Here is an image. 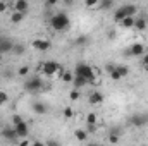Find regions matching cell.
<instances>
[{"instance_id": "1", "label": "cell", "mask_w": 148, "mask_h": 146, "mask_svg": "<svg viewBox=\"0 0 148 146\" xmlns=\"http://www.w3.org/2000/svg\"><path fill=\"white\" fill-rule=\"evenodd\" d=\"M69 24H71V21H69V16L66 14V12H55L52 17H50V26H52V29H55V31H66L67 28H69Z\"/></svg>"}, {"instance_id": "2", "label": "cell", "mask_w": 148, "mask_h": 146, "mask_svg": "<svg viewBox=\"0 0 148 146\" xmlns=\"http://www.w3.org/2000/svg\"><path fill=\"white\" fill-rule=\"evenodd\" d=\"M138 12V5L136 3H124L121 7L115 9L114 12V21L115 23H121L124 17H134V14Z\"/></svg>"}, {"instance_id": "3", "label": "cell", "mask_w": 148, "mask_h": 146, "mask_svg": "<svg viewBox=\"0 0 148 146\" xmlns=\"http://www.w3.org/2000/svg\"><path fill=\"white\" fill-rule=\"evenodd\" d=\"M74 76H83L84 79H88V83L90 84H95V71H93V67L91 65H88L86 62H79V64H76V67H74Z\"/></svg>"}, {"instance_id": "4", "label": "cell", "mask_w": 148, "mask_h": 146, "mask_svg": "<svg viewBox=\"0 0 148 146\" xmlns=\"http://www.w3.org/2000/svg\"><path fill=\"white\" fill-rule=\"evenodd\" d=\"M12 127L16 129V134H17L19 139H26V138H28L29 127H28V124H26V120H24L23 117L14 115V117H12Z\"/></svg>"}, {"instance_id": "5", "label": "cell", "mask_w": 148, "mask_h": 146, "mask_svg": "<svg viewBox=\"0 0 148 146\" xmlns=\"http://www.w3.org/2000/svg\"><path fill=\"white\" fill-rule=\"evenodd\" d=\"M43 88V83H41V79L38 77V76H31V77H28L26 81H24V89L28 91V93H36Z\"/></svg>"}, {"instance_id": "6", "label": "cell", "mask_w": 148, "mask_h": 146, "mask_svg": "<svg viewBox=\"0 0 148 146\" xmlns=\"http://www.w3.org/2000/svg\"><path fill=\"white\" fill-rule=\"evenodd\" d=\"M129 124L133 127H145L148 124V113H134V115H131Z\"/></svg>"}, {"instance_id": "7", "label": "cell", "mask_w": 148, "mask_h": 146, "mask_svg": "<svg viewBox=\"0 0 148 146\" xmlns=\"http://www.w3.org/2000/svg\"><path fill=\"white\" fill-rule=\"evenodd\" d=\"M33 48L38 52H48L52 48V41L47 38H36V40H33Z\"/></svg>"}, {"instance_id": "8", "label": "cell", "mask_w": 148, "mask_h": 146, "mask_svg": "<svg viewBox=\"0 0 148 146\" xmlns=\"http://www.w3.org/2000/svg\"><path fill=\"white\" fill-rule=\"evenodd\" d=\"M59 67H60V64H57L55 60H47V62L41 64V71H43V74H47V76H53V74H57Z\"/></svg>"}, {"instance_id": "9", "label": "cell", "mask_w": 148, "mask_h": 146, "mask_svg": "<svg viewBox=\"0 0 148 146\" xmlns=\"http://www.w3.org/2000/svg\"><path fill=\"white\" fill-rule=\"evenodd\" d=\"M127 53H129V55H133V57H143V55L147 53V48H145V45H143V43H133V45L129 46Z\"/></svg>"}, {"instance_id": "10", "label": "cell", "mask_w": 148, "mask_h": 146, "mask_svg": "<svg viewBox=\"0 0 148 146\" xmlns=\"http://www.w3.org/2000/svg\"><path fill=\"white\" fill-rule=\"evenodd\" d=\"M2 138H5L7 141H10V143H14V141L17 139V134H16V129H14L12 126H5V127L2 129Z\"/></svg>"}, {"instance_id": "11", "label": "cell", "mask_w": 148, "mask_h": 146, "mask_svg": "<svg viewBox=\"0 0 148 146\" xmlns=\"http://www.w3.org/2000/svg\"><path fill=\"white\" fill-rule=\"evenodd\" d=\"M12 48H14V41L10 38H0V55L12 52Z\"/></svg>"}, {"instance_id": "12", "label": "cell", "mask_w": 148, "mask_h": 146, "mask_svg": "<svg viewBox=\"0 0 148 146\" xmlns=\"http://www.w3.org/2000/svg\"><path fill=\"white\" fill-rule=\"evenodd\" d=\"M103 100H105V96H103L102 91H93V93L88 96L90 105H100V103H103Z\"/></svg>"}, {"instance_id": "13", "label": "cell", "mask_w": 148, "mask_h": 146, "mask_svg": "<svg viewBox=\"0 0 148 146\" xmlns=\"http://www.w3.org/2000/svg\"><path fill=\"white\" fill-rule=\"evenodd\" d=\"M29 9V3L26 0H16L14 2V12H21V14H26Z\"/></svg>"}, {"instance_id": "14", "label": "cell", "mask_w": 148, "mask_h": 146, "mask_svg": "<svg viewBox=\"0 0 148 146\" xmlns=\"http://www.w3.org/2000/svg\"><path fill=\"white\" fill-rule=\"evenodd\" d=\"M31 108H33V112H35L36 115H45V113L48 112V107H47L43 102H35V103L31 105Z\"/></svg>"}, {"instance_id": "15", "label": "cell", "mask_w": 148, "mask_h": 146, "mask_svg": "<svg viewBox=\"0 0 148 146\" xmlns=\"http://www.w3.org/2000/svg\"><path fill=\"white\" fill-rule=\"evenodd\" d=\"M147 26H148V23H147V19H145L143 16H140V17L134 19V29H138V31H145Z\"/></svg>"}, {"instance_id": "16", "label": "cell", "mask_w": 148, "mask_h": 146, "mask_svg": "<svg viewBox=\"0 0 148 146\" xmlns=\"http://www.w3.org/2000/svg\"><path fill=\"white\" fill-rule=\"evenodd\" d=\"M73 84H74V89H81L83 86H86V84H90V83H88V79H84L83 76H74Z\"/></svg>"}, {"instance_id": "17", "label": "cell", "mask_w": 148, "mask_h": 146, "mask_svg": "<svg viewBox=\"0 0 148 146\" xmlns=\"http://www.w3.org/2000/svg\"><path fill=\"white\" fill-rule=\"evenodd\" d=\"M74 138H76L79 143H84V141L88 139V132H86L84 129H76V131H74Z\"/></svg>"}, {"instance_id": "18", "label": "cell", "mask_w": 148, "mask_h": 146, "mask_svg": "<svg viewBox=\"0 0 148 146\" xmlns=\"http://www.w3.org/2000/svg\"><path fill=\"white\" fill-rule=\"evenodd\" d=\"M134 19H136V17H124V19L121 21V26H122V28H126V29L134 28Z\"/></svg>"}, {"instance_id": "19", "label": "cell", "mask_w": 148, "mask_h": 146, "mask_svg": "<svg viewBox=\"0 0 148 146\" xmlns=\"http://www.w3.org/2000/svg\"><path fill=\"white\" fill-rule=\"evenodd\" d=\"M112 7H114L112 0H102V2H98V9L100 10H110Z\"/></svg>"}, {"instance_id": "20", "label": "cell", "mask_w": 148, "mask_h": 146, "mask_svg": "<svg viewBox=\"0 0 148 146\" xmlns=\"http://www.w3.org/2000/svg\"><path fill=\"white\" fill-rule=\"evenodd\" d=\"M24 16H26V14H21V12H14V14H10V21H12L14 24H19V23H23Z\"/></svg>"}, {"instance_id": "21", "label": "cell", "mask_w": 148, "mask_h": 146, "mask_svg": "<svg viewBox=\"0 0 148 146\" xmlns=\"http://www.w3.org/2000/svg\"><path fill=\"white\" fill-rule=\"evenodd\" d=\"M115 69H117V72L121 74V77H126V76H129V67H127V65H124V64H121V65H115Z\"/></svg>"}, {"instance_id": "22", "label": "cell", "mask_w": 148, "mask_h": 146, "mask_svg": "<svg viewBox=\"0 0 148 146\" xmlns=\"http://www.w3.org/2000/svg\"><path fill=\"white\" fill-rule=\"evenodd\" d=\"M86 124H88V126H97V115H95L93 112H90V113L86 115Z\"/></svg>"}, {"instance_id": "23", "label": "cell", "mask_w": 148, "mask_h": 146, "mask_svg": "<svg viewBox=\"0 0 148 146\" xmlns=\"http://www.w3.org/2000/svg\"><path fill=\"white\" fill-rule=\"evenodd\" d=\"M62 81H64V83H71V84H73V81H74L73 71H66V74L62 76Z\"/></svg>"}, {"instance_id": "24", "label": "cell", "mask_w": 148, "mask_h": 146, "mask_svg": "<svg viewBox=\"0 0 148 146\" xmlns=\"http://www.w3.org/2000/svg\"><path fill=\"white\" fill-rule=\"evenodd\" d=\"M12 52H14L16 55H23V53H24V45L14 43V48H12Z\"/></svg>"}, {"instance_id": "25", "label": "cell", "mask_w": 148, "mask_h": 146, "mask_svg": "<svg viewBox=\"0 0 148 146\" xmlns=\"http://www.w3.org/2000/svg\"><path fill=\"white\" fill-rule=\"evenodd\" d=\"M17 74H19L21 77H26V76L29 74V67H28V65H21V67L17 69Z\"/></svg>"}, {"instance_id": "26", "label": "cell", "mask_w": 148, "mask_h": 146, "mask_svg": "<svg viewBox=\"0 0 148 146\" xmlns=\"http://www.w3.org/2000/svg\"><path fill=\"white\" fill-rule=\"evenodd\" d=\"M109 76H110L112 81H121V79H122V77H121V74L117 72V69H115V67H114L110 72H109Z\"/></svg>"}, {"instance_id": "27", "label": "cell", "mask_w": 148, "mask_h": 146, "mask_svg": "<svg viewBox=\"0 0 148 146\" xmlns=\"http://www.w3.org/2000/svg\"><path fill=\"white\" fill-rule=\"evenodd\" d=\"M69 98H71L73 102H77V100L81 98V95H79V89H73V91L69 93Z\"/></svg>"}, {"instance_id": "28", "label": "cell", "mask_w": 148, "mask_h": 146, "mask_svg": "<svg viewBox=\"0 0 148 146\" xmlns=\"http://www.w3.org/2000/svg\"><path fill=\"white\" fill-rule=\"evenodd\" d=\"M7 102H9V95H7L5 91H0V107L5 105Z\"/></svg>"}, {"instance_id": "29", "label": "cell", "mask_w": 148, "mask_h": 146, "mask_svg": "<svg viewBox=\"0 0 148 146\" xmlns=\"http://www.w3.org/2000/svg\"><path fill=\"white\" fill-rule=\"evenodd\" d=\"M64 117H66V119H73L74 117V110L71 108V107H66V108H64Z\"/></svg>"}, {"instance_id": "30", "label": "cell", "mask_w": 148, "mask_h": 146, "mask_svg": "<svg viewBox=\"0 0 148 146\" xmlns=\"http://www.w3.org/2000/svg\"><path fill=\"white\" fill-rule=\"evenodd\" d=\"M45 146H60V141H57V139H53V138H48L47 143H45Z\"/></svg>"}, {"instance_id": "31", "label": "cell", "mask_w": 148, "mask_h": 146, "mask_svg": "<svg viewBox=\"0 0 148 146\" xmlns=\"http://www.w3.org/2000/svg\"><path fill=\"white\" fill-rule=\"evenodd\" d=\"M141 67H143L145 71H148V53H145V55L141 57Z\"/></svg>"}, {"instance_id": "32", "label": "cell", "mask_w": 148, "mask_h": 146, "mask_svg": "<svg viewBox=\"0 0 148 146\" xmlns=\"http://www.w3.org/2000/svg\"><path fill=\"white\" fill-rule=\"evenodd\" d=\"M109 141H110L112 145H117V143H119V136H117L115 132H112L110 136H109Z\"/></svg>"}, {"instance_id": "33", "label": "cell", "mask_w": 148, "mask_h": 146, "mask_svg": "<svg viewBox=\"0 0 148 146\" xmlns=\"http://www.w3.org/2000/svg\"><path fill=\"white\" fill-rule=\"evenodd\" d=\"M7 9H9V3H7V2H3V0H0V14H3Z\"/></svg>"}, {"instance_id": "34", "label": "cell", "mask_w": 148, "mask_h": 146, "mask_svg": "<svg viewBox=\"0 0 148 146\" xmlns=\"http://www.w3.org/2000/svg\"><path fill=\"white\" fill-rule=\"evenodd\" d=\"M84 5H86L88 9H93V7H98V2H97V0H90V2H86Z\"/></svg>"}, {"instance_id": "35", "label": "cell", "mask_w": 148, "mask_h": 146, "mask_svg": "<svg viewBox=\"0 0 148 146\" xmlns=\"http://www.w3.org/2000/svg\"><path fill=\"white\" fill-rule=\"evenodd\" d=\"M86 40H88L86 36H79L76 40V45H83V43H86Z\"/></svg>"}, {"instance_id": "36", "label": "cell", "mask_w": 148, "mask_h": 146, "mask_svg": "<svg viewBox=\"0 0 148 146\" xmlns=\"http://www.w3.org/2000/svg\"><path fill=\"white\" fill-rule=\"evenodd\" d=\"M115 36H117L115 29H112V31H109V38H110V40H112V38H115Z\"/></svg>"}, {"instance_id": "37", "label": "cell", "mask_w": 148, "mask_h": 146, "mask_svg": "<svg viewBox=\"0 0 148 146\" xmlns=\"http://www.w3.org/2000/svg\"><path fill=\"white\" fill-rule=\"evenodd\" d=\"M31 146H45V143H41V141H33Z\"/></svg>"}, {"instance_id": "38", "label": "cell", "mask_w": 148, "mask_h": 146, "mask_svg": "<svg viewBox=\"0 0 148 146\" xmlns=\"http://www.w3.org/2000/svg\"><path fill=\"white\" fill-rule=\"evenodd\" d=\"M19 146H31V145H28V141L24 139V141H21V145H19Z\"/></svg>"}, {"instance_id": "39", "label": "cell", "mask_w": 148, "mask_h": 146, "mask_svg": "<svg viewBox=\"0 0 148 146\" xmlns=\"http://www.w3.org/2000/svg\"><path fill=\"white\" fill-rule=\"evenodd\" d=\"M88 146H98V145H95V143H91V145H88Z\"/></svg>"}, {"instance_id": "40", "label": "cell", "mask_w": 148, "mask_h": 146, "mask_svg": "<svg viewBox=\"0 0 148 146\" xmlns=\"http://www.w3.org/2000/svg\"><path fill=\"white\" fill-rule=\"evenodd\" d=\"M98 146H103V145H98Z\"/></svg>"}]
</instances>
